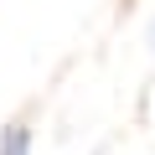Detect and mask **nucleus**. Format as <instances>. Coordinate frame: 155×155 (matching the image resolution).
Listing matches in <instances>:
<instances>
[{
    "label": "nucleus",
    "instance_id": "f257e3e1",
    "mask_svg": "<svg viewBox=\"0 0 155 155\" xmlns=\"http://www.w3.org/2000/svg\"><path fill=\"white\" fill-rule=\"evenodd\" d=\"M26 150V129H16V134H5V155H21Z\"/></svg>",
    "mask_w": 155,
    "mask_h": 155
}]
</instances>
